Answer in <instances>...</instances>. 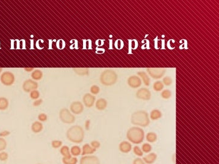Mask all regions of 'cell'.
<instances>
[{
    "label": "cell",
    "instance_id": "cell-1",
    "mask_svg": "<svg viewBox=\"0 0 219 164\" xmlns=\"http://www.w3.org/2000/svg\"><path fill=\"white\" fill-rule=\"evenodd\" d=\"M66 136L71 143L80 144L83 143L84 139L85 132L81 126L74 125L71 126L66 131Z\"/></svg>",
    "mask_w": 219,
    "mask_h": 164
},
{
    "label": "cell",
    "instance_id": "cell-2",
    "mask_svg": "<svg viewBox=\"0 0 219 164\" xmlns=\"http://www.w3.org/2000/svg\"><path fill=\"white\" fill-rule=\"evenodd\" d=\"M149 114L145 110H139L133 112L131 116V123L139 127L146 128L150 124Z\"/></svg>",
    "mask_w": 219,
    "mask_h": 164
},
{
    "label": "cell",
    "instance_id": "cell-3",
    "mask_svg": "<svg viewBox=\"0 0 219 164\" xmlns=\"http://www.w3.org/2000/svg\"><path fill=\"white\" fill-rule=\"evenodd\" d=\"M145 131L139 126H133L128 130L126 138L134 144H140L145 139Z\"/></svg>",
    "mask_w": 219,
    "mask_h": 164
},
{
    "label": "cell",
    "instance_id": "cell-4",
    "mask_svg": "<svg viewBox=\"0 0 219 164\" xmlns=\"http://www.w3.org/2000/svg\"><path fill=\"white\" fill-rule=\"evenodd\" d=\"M118 75L116 72L112 69H107L100 75L101 83L105 86H111L115 84L117 81Z\"/></svg>",
    "mask_w": 219,
    "mask_h": 164
},
{
    "label": "cell",
    "instance_id": "cell-5",
    "mask_svg": "<svg viewBox=\"0 0 219 164\" xmlns=\"http://www.w3.org/2000/svg\"><path fill=\"white\" fill-rule=\"evenodd\" d=\"M59 119L65 124H72L75 121V117L68 108H62L59 112Z\"/></svg>",
    "mask_w": 219,
    "mask_h": 164
},
{
    "label": "cell",
    "instance_id": "cell-6",
    "mask_svg": "<svg viewBox=\"0 0 219 164\" xmlns=\"http://www.w3.org/2000/svg\"><path fill=\"white\" fill-rule=\"evenodd\" d=\"M0 81L6 86H10L14 84L15 81V77L11 72L6 71L1 74Z\"/></svg>",
    "mask_w": 219,
    "mask_h": 164
},
{
    "label": "cell",
    "instance_id": "cell-7",
    "mask_svg": "<svg viewBox=\"0 0 219 164\" xmlns=\"http://www.w3.org/2000/svg\"><path fill=\"white\" fill-rule=\"evenodd\" d=\"M146 71L151 78L154 79H158L164 77L166 69L163 68H147Z\"/></svg>",
    "mask_w": 219,
    "mask_h": 164
},
{
    "label": "cell",
    "instance_id": "cell-8",
    "mask_svg": "<svg viewBox=\"0 0 219 164\" xmlns=\"http://www.w3.org/2000/svg\"><path fill=\"white\" fill-rule=\"evenodd\" d=\"M38 83L33 79H26L22 84V89L26 93H30L31 91L38 88Z\"/></svg>",
    "mask_w": 219,
    "mask_h": 164
},
{
    "label": "cell",
    "instance_id": "cell-9",
    "mask_svg": "<svg viewBox=\"0 0 219 164\" xmlns=\"http://www.w3.org/2000/svg\"><path fill=\"white\" fill-rule=\"evenodd\" d=\"M151 92L147 88H141L136 92V96L137 99L143 101H149L151 99Z\"/></svg>",
    "mask_w": 219,
    "mask_h": 164
},
{
    "label": "cell",
    "instance_id": "cell-10",
    "mask_svg": "<svg viewBox=\"0 0 219 164\" xmlns=\"http://www.w3.org/2000/svg\"><path fill=\"white\" fill-rule=\"evenodd\" d=\"M79 164H101V162L97 156H83L79 160Z\"/></svg>",
    "mask_w": 219,
    "mask_h": 164
},
{
    "label": "cell",
    "instance_id": "cell-11",
    "mask_svg": "<svg viewBox=\"0 0 219 164\" xmlns=\"http://www.w3.org/2000/svg\"><path fill=\"white\" fill-rule=\"evenodd\" d=\"M84 105L79 101H75L70 104V111L73 114L79 115L84 111Z\"/></svg>",
    "mask_w": 219,
    "mask_h": 164
},
{
    "label": "cell",
    "instance_id": "cell-12",
    "mask_svg": "<svg viewBox=\"0 0 219 164\" xmlns=\"http://www.w3.org/2000/svg\"><path fill=\"white\" fill-rule=\"evenodd\" d=\"M127 83L132 88H137L141 86L142 82L139 77L132 75L128 78Z\"/></svg>",
    "mask_w": 219,
    "mask_h": 164
},
{
    "label": "cell",
    "instance_id": "cell-13",
    "mask_svg": "<svg viewBox=\"0 0 219 164\" xmlns=\"http://www.w3.org/2000/svg\"><path fill=\"white\" fill-rule=\"evenodd\" d=\"M83 102L86 107L90 108L94 105L96 102V97L90 93H86L83 97Z\"/></svg>",
    "mask_w": 219,
    "mask_h": 164
},
{
    "label": "cell",
    "instance_id": "cell-14",
    "mask_svg": "<svg viewBox=\"0 0 219 164\" xmlns=\"http://www.w3.org/2000/svg\"><path fill=\"white\" fill-rule=\"evenodd\" d=\"M119 150L123 153H128L131 151V144L129 141H123L119 144Z\"/></svg>",
    "mask_w": 219,
    "mask_h": 164
},
{
    "label": "cell",
    "instance_id": "cell-15",
    "mask_svg": "<svg viewBox=\"0 0 219 164\" xmlns=\"http://www.w3.org/2000/svg\"><path fill=\"white\" fill-rule=\"evenodd\" d=\"M97 152V150L93 148L89 144H85L81 149V155H92Z\"/></svg>",
    "mask_w": 219,
    "mask_h": 164
},
{
    "label": "cell",
    "instance_id": "cell-16",
    "mask_svg": "<svg viewBox=\"0 0 219 164\" xmlns=\"http://www.w3.org/2000/svg\"><path fill=\"white\" fill-rule=\"evenodd\" d=\"M157 157V155L155 153H149L143 157V160L146 164H152L156 161Z\"/></svg>",
    "mask_w": 219,
    "mask_h": 164
},
{
    "label": "cell",
    "instance_id": "cell-17",
    "mask_svg": "<svg viewBox=\"0 0 219 164\" xmlns=\"http://www.w3.org/2000/svg\"><path fill=\"white\" fill-rule=\"evenodd\" d=\"M44 129L43 124L39 121L33 122L31 126V130L35 134H39Z\"/></svg>",
    "mask_w": 219,
    "mask_h": 164
},
{
    "label": "cell",
    "instance_id": "cell-18",
    "mask_svg": "<svg viewBox=\"0 0 219 164\" xmlns=\"http://www.w3.org/2000/svg\"><path fill=\"white\" fill-rule=\"evenodd\" d=\"M108 105L107 100L104 98H100L95 102V107L99 111H103L106 109Z\"/></svg>",
    "mask_w": 219,
    "mask_h": 164
},
{
    "label": "cell",
    "instance_id": "cell-19",
    "mask_svg": "<svg viewBox=\"0 0 219 164\" xmlns=\"http://www.w3.org/2000/svg\"><path fill=\"white\" fill-rule=\"evenodd\" d=\"M137 75H138V77H139L141 78L144 84L146 86H149V85H150V79L149 76L148 75V74L146 72H143V71H140V72H138Z\"/></svg>",
    "mask_w": 219,
    "mask_h": 164
},
{
    "label": "cell",
    "instance_id": "cell-20",
    "mask_svg": "<svg viewBox=\"0 0 219 164\" xmlns=\"http://www.w3.org/2000/svg\"><path fill=\"white\" fill-rule=\"evenodd\" d=\"M43 75V72L40 70L36 69L32 72L31 74V77L34 81H39L42 79Z\"/></svg>",
    "mask_w": 219,
    "mask_h": 164
},
{
    "label": "cell",
    "instance_id": "cell-21",
    "mask_svg": "<svg viewBox=\"0 0 219 164\" xmlns=\"http://www.w3.org/2000/svg\"><path fill=\"white\" fill-rule=\"evenodd\" d=\"M149 117L152 120H157L162 117V113L159 110H153L150 113Z\"/></svg>",
    "mask_w": 219,
    "mask_h": 164
},
{
    "label": "cell",
    "instance_id": "cell-22",
    "mask_svg": "<svg viewBox=\"0 0 219 164\" xmlns=\"http://www.w3.org/2000/svg\"><path fill=\"white\" fill-rule=\"evenodd\" d=\"M60 153L62 157H71L72 155L70 154V148L68 146H62L60 147Z\"/></svg>",
    "mask_w": 219,
    "mask_h": 164
},
{
    "label": "cell",
    "instance_id": "cell-23",
    "mask_svg": "<svg viewBox=\"0 0 219 164\" xmlns=\"http://www.w3.org/2000/svg\"><path fill=\"white\" fill-rule=\"evenodd\" d=\"M8 99L4 97H0V111H5L9 107Z\"/></svg>",
    "mask_w": 219,
    "mask_h": 164
},
{
    "label": "cell",
    "instance_id": "cell-24",
    "mask_svg": "<svg viewBox=\"0 0 219 164\" xmlns=\"http://www.w3.org/2000/svg\"><path fill=\"white\" fill-rule=\"evenodd\" d=\"M158 138V136L156 133L154 132H148L146 135V139L148 142L150 143H154L157 141Z\"/></svg>",
    "mask_w": 219,
    "mask_h": 164
},
{
    "label": "cell",
    "instance_id": "cell-25",
    "mask_svg": "<svg viewBox=\"0 0 219 164\" xmlns=\"http://www.w3.org/2000/svg\"><path fill=\"white\" fill-rule=\"evenodd\" d=\"M73 70L75 72V73L77 75L79 76H86V75H88L89 74V69L88 68H74Z\"/></svg>",
    "mask_w": 219,
    "mask_h": 164
},
{
    "label": "cell",
    "instance_id": "cell-26",
    "mask_svg": "<svg viewBox=\"0 0 219 164\" xmlns=\"http://www.w3.org/2000/svg\"><path fill=\"white\" fill-rule=\"evenodd\" d=\"M70 154L72 156L77 157L81 155V148L79 146H74L70 148Z\"/></svg>",
    "mask_w": 219,
    "mask_h": 164
},
{
    "label": "cell",
    "instance_id": "cell-27",
    "mask_svg": "<svg viewBox=\"0 0 219 164\" xmlns=\"http://www.w3.org/2000/svg\"><path fill=\"white\" fill-rule=\"evenodd\" d=\"M153 88L155 91H161L164 88V84L162 81H157L154 84Z\"/></svg>",
    "mask_w": 219,
    "mask_h": 164
},
{
    "label": "cell",
    "instance_id": "cell-28",
    "mask_svg": "<svg viewBox=\"0 0 219 164\" xmlns=\"http://www.w3.org/2000/svg\"><path fill=\"white\" fill-rule=\"evenodd\" d=\"M141 148L143 152L145 153H149L152 150V147L151 145L149 143H145V144H143L142 145Z\"/></svg>",
    "mask_w": 219,
    "mask_h": 164
},
{
    "label": "cell",
    "instance_id": "cell-29",
    "mask_svg": "<svg viewBox=\"0 0 219 164\" xmlns=\"http://www.w3.org/2000/svg\"><path fill=\"white\" fill-rule=\"evenodd\" d=\"M172 95V91L170 90L166 89V90H164L161 92V96L164 99H170Z\"/></svg>",
    "mask_w": 219,
    "mask_h": 164
},
{
    "label": "cell",
    "instance_id": "cell-30",
    "mask_svg": "<svg viewBox=\"0 0 219 164\" xmlns=\"http://www.w3.org/2000/svg\"><path fill=\"white\" fill-rule=\"evenodd\" d=\"M63 146V142L61 140H58V139H55L51 141V147L53 148L57 149L60 148Z\"/></svg>",
    "mask_w": 219,
    "mask_h": 164
},
{
    "label": "cell",
    "instance_id": "cell-31",
    "mask_svg": "<svg viewBox=\"0 0 219 164\" xmlns=\"http://www.w3.org/2000/svg\"><path fill=\"white\" fill-rule=\"evenodd\" d=\"M133 152L134 153L136 156H137L138 157H142L143 156V152L141 150V148L138 146H135L133 147Z\"/></svg>",
    "mask_w": 219,
    "mask_h": 164
},
{
    "label": "cell",
    "instance_id": "cell-32",
    "mask_svg": "<svg viewBox=\"0 0 219 164\" xmlns=\"http://www.w3.org/2000/svg\"><path fill=\"white\" fill-rule=\"evenodd\" d=\"M7 146V143L4 138L0 137V152L4 151Z\"/></svg>",
    "mask_w": 219,
    "mask_h": 164
},
{
    "label": "cell",
    "instance_id": "cell-33",
    "mask_svg": "<svg viewBox=\"0 0 219 164\" xmlns=\"http://www.w3.org/2000/svg\"><path fill=\"white\" fill-rule=\"evenodd\" d=\"M30 97L33 100H37L40 97V92L37 90H33L30 93Z\"/></svg>",
    "mask_w": 219,
    "mask_h": 164
},
{
    "label": "cell",
    "instance_id": "cell-34",
    "mask_svg": "<svg viewBox=\"0 0 219 164\" xmlns=\"http://www.w3.org/2000/svg\"><path fill=\"white\" fill-rule=\"evenodd\" d=\"M90 90L92 95H97L98 94H99V93L100 92V88H99V87L97 85H93L90 87Z\"/></svg>",
    "mask_w": 219,
    "mask_h": 164
},
{
    "label": "cell",
    "instance_id": "cell-35",
    "mask_svg": "<svg viewBox=\"0 0 219 164\" xmlns=\"http://www.w3.org/2000/svg\"><path fill=\"white\" fill-rule=\"evenodd\" d=\"M9 159V154L6 152L2 151L0 152V161L5 162Z\"/></svg>",
    "mask_w": 219,
    "mask_h": 164
},
{
    "label": "cell",
    "instance_id": "cell-36",
    "mask_svg": "<svg viewBox=\"0 0 219 164\" xmlns=\"http://www.w3.org/2000/svg\"><path fill=\"white\" fill-rule=\"evenodd\" d=\"M162 82L163 83L164 85L166 86H169L173 83V79L170 77H166L163 78Z\"/></svg>",
    "mask_w": 219,
    "mask_h": 164
},
{
    "label": "cell",
    "instance_id": "cell-37",
    "mask_svg": "<svg viewBox=\"0 0 219 164\" xmlns=\"http://www.w3.org/2000/svg\"><path fill=\"white\" fill-rule=\"evenodd\" d=\"M38 120L40 122H44L48 120V115L45 113H40L38 115Z\"/></svg>",
    "mask_w": 219,
    "mask_h": 164
},
{
    "label": "cell",
    "instance_id": "cell-38",
    "mask_svg": "<svg viewBox=\"0 0 219 164\" xmlns=\"http://www.w3.org/2000/svg\"><path fill=\"white\" fill-rule=\"evenodd\" d=\"M90 146L92 147H93V148L96 149L97 150L98 148H99V147H101V143L99 141H97V140H93L92 141L91 143H90Z\"/></svg>",
    "mask_w": 219,
    "mask_h": 164
},
{
    "label": "cell",
    "instance_id": "cell-39",
    "mask_svg": "<svg viewBox=\"0 0 219 164\" xmlns=\"http://www.w3.org/2000/svg\"><path fill=\"white\" fill-rule=\"evenodd\" d=\"M10 135V132L9 130H2L0 132V137L1 138H4L6 137H8Z\"/></svg>",
    "mask_w": 219,
    "mask_h": 164
},
{
    "label": "cell",
    "instance_id": "cell-40",
    "mask_svg": "<svg viewBox=\"0 0 219 164\" xmlns=\"http://www.w3.org/2000/svg\"><path fill=\"white\" fill-rule=\"evenodd\" d=\"M132 164H146L145 162H144V161L143 160V159L140 158V157H137L135 159H134Z\"/></svg>",
    "mask_w": 219,
    "mask_h": 164
},
{
    "label": "cell",
    "instance_id": "cell-41",
    "mask_svg": "<svg viewBox=\"0 0 219 164\" xmlns=\"http://www.w3.org/2000/svg\"><path fill=\"white\" fill-rule=\"evenodd\" d=\"M42 103H43V100L42 99H38L37 100H35V101L33 104V105L35 107H37L40 105H42Z\"/></svg>",
    "mask_w": 219,
    "mask_h": 164
},
{
    "label": "cell",
    "instance_id": "cell-42",
    "mask_svg": "<svg viewBox=\"0 0 219 164\" xmlns=\"http://www.w3.org/2000/svg\"><path fill=\"white\" fill-rule=\"evenodd\" d=\"M78 161H78V159L77 158V157L72 156V157L69 159V164H77Z\"/></svg>",
    "mask_w": 219,
    "mask_h": 164
},
{
    "label": "cell",
    "instance_id": "cell-43",
    "mask_svg": "<svg viewBox=\"0 0 219 164\" xmlns=\"http://www.w3.org/2000/svg\"><path fill=\"white\" fill-rule=\"evenodd\" d=\"M71 157H62V159H61L62 163L63 164H69V159Z\"/></svg>",
    "mask_w": 219,
    "mask_h": 164
},
{
    "label": "cell",
    "instance_id": "cell-44",
    "mask_svg": "<svg viewBox=\"0 0 219 164\" xmlns=\"http://www.w3.org/2000/svg\"><path fill=\"white\" fill-rule=\"evenodd\" d=\"M90 123L91 121L90 120H87L85 121V124H84V126H85V129L86 130H88L90 129Z\"/></svg>",
    "mask_w": 219,
    "mask_h": 164
},
{
    "label": "cell",
    "instance_id": "cell-45",
    "mask_svg": "<svg viewBox=\"0 0 219 164\" xmlns=\"http://www.w3.org/2000/svg\"><path fill=\"white\" fill-rule=\"evenodd\" d=\"M24 70L26 71V72H31L34 70V68H24Z\"/></svg>",
    "mask_w": 219,
    "mask_h": 164
},
{
    "label": "cell",
    "instance_id": "cell-46",
    "mask_svg": "<svg viewBox=\"0 0 219 164\" xmlns=\"http://www.w3.org/2000/svg\"><path fill=\"white\" fill-rule=\"evenodd\" d=\"M2 69L1 68H0V73H1V72H2Z\"/></svg>",
    "mask_w": 219,
    "mask_h": 164
},
{
    "label": "cell",
    "instance_id": "cell-47",
    "mask_svg": "<svg viewBox=\"0 0 219 164\" xmlns=\"http://www.w3.org/2000/svg\"><path fill=\"white\" fill-rule=\"evenodd\" d=\"M41 164V163H38V164Z\"/></svg>",
    "mask_w": 219,
    "mask_h": 164
}]
</instances>
